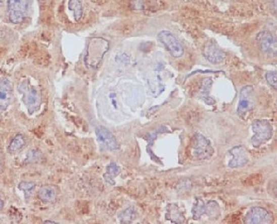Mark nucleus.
Returning a JSON list of instances; mask_svg holds the SVG:
<instances>
[{
    "label": "nucleus",
    "mask_w": 277,
    "mask_h": 224,
    "mask_svg": "<svg viewBox=\"0 0 277 224\" xmlns=\"http://www.w3.org/2000/svg\"><path fill=\"white\" fill-rule=\"evenodd\" d=\"M3 207H4V202H3L2 198H1V196H0V210H2Z\"/></svg>",
    "instance_id": "26"
},
{
    "label": "nucleus",
    "mask_w": 277,
    "mask_h": 224,
    "mask_svg": "<svg viewBox=\"0 0 277 224\" xmlns=\"http://www.w3.org/2000/svg\"><path fill=\"white\" fill-rule=\"evenodd\" d=\"M35 184L33 182L22 181L19 184V189L23 192V195L26 199L32 197V194L35 190Z\"/></svg>",
    "instance_id": "23"
},
{
    "label": "nucleus",
    "mask_w": 277,
    "mask_h": 224,
    "mask_svg": "<svg viewBox=\"0 0 277 224\" xmlns=\"http://www.w3.org/2000/svg\"><path fill=\"white\" fill-rule=\"evenodd\" d=\"M253 131V137L251 138V143L254 148H260L261 145L265 144L272 139L273 129L265 119H256L251 125Z\"/></svg>",
    "instance_id": "3"
},
{
    "label": "nucleus",
    "mask_w": 277,
    "mask_h": 224,
    "mask_svg": "<svg viewBox=\"0 0 277 224\" xmlns=\"http://www.w3.org/2000/svg\"><path fill=\"white\" fill-rule=\"evenodd\" d=\"M18 91L21 93L22 101L29 113L37 112L42 104V96L37 88L29 81L23 80L19 83Z\"/></svg>",
    "instance_id": "2"
},
{
    "label": "nucleus",
    "mask_w": 277,
    "mask_h": 224,
    "mask_svg": "<svg viewBox=\"0 0 277 224\" xmlns=\"http://www.w3.org/2000/svg\"><path fill=\"white\" fill-rule=\"evenodd\" d=\"M272 215L262 207H253L246 214L244 222L247 224L271 223Z\"/></svg>",
    "instance_id": "8"
},
{
    "label": "nucleus",
    "mask_w": 277,
    "mask_h": 224,
    "mask_svg": "<svg viewBox=\"0 0 277 224\" xmlns=\"http://www.w3.org/2000/svg\"><path fill=\"white\" fill-rule=\"evenodd\" d=\"M29 0H8L9 19L13 24H20L26 18Z\"/></svg>",
    "instance_id": "5"
},
{
    "label": "nucleus",
    "mask_w": 277,
    "mask_h": 224,
    "mask_svg": "<svg viewBox=\"0 0 277 224\" xmlns=\"http://www.w3.org/2000/svg\"><path fill=\"white\" fill-rule=\"evenodd\" d=\"M138 212L133 206L128 207L124 209L121 213L118 215V219L120 223H131L133 220L137 219Z\"/></svg>",
    "instance_id": "19"
},
{
    "label": "nucleus",
    "mask_w": 277,
    "mask_h": 224,
    "mask_svg": "<svg viewBox=\"0 0 277 224\" xmlns=\"http://www.w3.org/2000/svg\"><path fill=\"white\" fill-rule=\"evenodd\" d=\"M12 99V84L5 77L0 78V110L5 111L11 105Z\"/></svg>",
    "instance_id": "13"
},
{
    "label": "nucleus",
    "mask_w": 277,
    "mask_h": 224,
    "mask_svg": "<svg viewBox=\"0 0 277 224\" xmlns=\"http://www.w3.org/2000/svg\"><path fill=\"white\" fill-rule=\"evenodd\" d=\"M205 211V203L201 198H196L193 207L192 208V218L194 220H198L203 217Z\"/></svg>",
    "instance_id": "21"
},
{
    "label": "nucleus",
    "mask_w": 277,
    "mask_h": 224,
    "mask_svg": "<svg viewBox=\"0 0 277 224\" xmlns=\"http://www.w3.org/2000/svg\"><path fill=\"white\" fill-rule=\"evenodd\" d=\"M261 52L268 55H276V38L270 32H261L257 35Z\"/></svg>",
    "instance_id": "10"
},
{
    "label": "nucleus",
    "mask_w": 277,
    "mask_h": 224,
    "mask_svg": "<svg viewBox=\"0 0 277 224\" xmlns=\"http://www.w3.org/2000/svg\"><path fill=\"white\" fill-rule=\"evenodd\" d=\"M267 83L272 87V89L276 90V72H267L265 74Z\"/></svg>",
    "instance_id": "24"
},
{
    "label": "nucleus",
    "mask_w": 277,
    "mask_h": 224,
    "mask_svg": "<svg viewBox=\"0 0 277 224\" xmlns=\"http://www.w3.org/2000/svg\"><path fill=\"white\" fill-rule=\"evenodd\" d=\"M59 191L54 186H43L38 191V198L44 203L56 202Z\"/></svg>",
    "instance_id": "15"
},
{
    "label": "nucleus",
    "mask_w": 277,
    "mask_h": 224,
    "mask_svg": "<svg viewBox=\"0 0 277 224\" xmlns=\"http://www.w3.org/2000/svg\"><path fill=\"white\" fill-rule=\"evenodd\" d=\"M109 49V42L103 37H94L88 43L84 63L88 69H96Z\"/></svg>",
    "instance_id": "1"
},
{
    "label": "nucleus",
    "mask_w": 277,
    "mask_h": 224,
    "mask_svg": "<svg viewBox=\"0 0 277 224\" xmlns=\"http://www.w3.org/2000/svg\"><path fill=\"white\" fill-rule=\"evenodd\" d=\"M120 174V168L116 162L109 163L107 167V172L104 175V178L108 185L114 186L116 184L115 178Z\"/></svg>",
    "instance_id": "17"
},
{
    "label": "nucleus",
    "mask_w": 277,
    "mask_h": 224,
    "mask_svg": "<svg viewBox=\"0 0 277 224\" xmlns=\"http://www.w3.org/2000/svg\"><path fill=\"white\" fill-rule=\"evenodd\" d=\"M96 133L98 142L105 149H108V150H117L120 148L116 137L107 128L100 126L96 128Z\"/></svg>",
    "instance_id": "11"
},
{
    "label": "nucleus",
    "mask_w": 277,
    "mask_h": 224,
    "mask_svg": "<svg viewBox=\"0 0 277 224\" xmlns=\"http://www.w3.org/2000/svg\"><path fill=\"white\" fill-rule=\"evenodd\" d=\"M26 144V137L22 133L17 134L15 137L11 139V143L8 147V151L10 154H17L23 149Z\"/></svg>",
    "instance_id": "16"
},
{
    "label": "nucleus",
    "mask_w": 277,
    "mask_h": 224,
    "mask_svg": "<svg viewBox=\"0 0 277 224\" xmlns=\"http://www.w3.org/2000/svg\"><path fill=\"white\" fill-rule=\"evenodd\" d=\"M69 11L73 13V17L76 22H80L82 14H83V9L80 0H69Z\"/></svg>",
    "instance_id": "22"
},
{
    "label": "nucleus",
    "mask_w": 277,
    "mask_h": 224,
    "mask_svg": "<svg viewBox=\"0 0 277 224\" xmlns=\"http://www.w3.org/2000/svg\"><path fill=\"white\" fill-rule=\"evenodd\" d=\"M192 152L196 160H208L213 156L214 149L210 140L197 132L192 137Z\"/></svg>",
    "instance_id": "4"
},
{
    "label": "nucleus",
    "mask_w": 277,
    "mask_h": 224,
    "mask_svg": "<svg viewBox=\"0 0 277 224\" xmlns=\"http://www.w3.org/2000/svg\"><path fill=\"white\" fill-rule=\"evenodd\" d=\"M254 107V90L252 86H245L241 89L240 101L237 112L240 117H244Z\"/></svg>",
    "instance_id": "6"
},
{
    "label": "nucleus",
    "mask_w": 277,
    "mask_h": 224,
    "mask_svg": "<svg viewBox=\"0 0 277 224\" xmlns=\"http://www.w3.org/2000/svg\"><path fill=\"white\" fill-rule=\"evenodd\" d=\"M165 219L170 220L172 223L182 224L186 221V218L178 208V206L174 203L168 204L166 208Z\"/></svg>",
    "instance_id": "14"
},
{
    "label": "nucleus",
    "mask_w": 277,
    "mask_h": 224,
    "mask_svg": "<svg viewBox=\"0 0 277 224\" xmlns=\"http://www.w3.org/2000/svg\"><path fill=\"white\" fill-rule=\"evenodd\" d=\"M212 85H213V81H212V79H211V78H207V79H204V80H203V86H202V89H201V95H200V97H201L203 101H205L206 103H208V104H213V103L215 102L213 98H211V97L209 96Z\"/></svg>",
    "instance_id": "20"
},
{
    "label": "nucleus",
    "mask_w": 277,
    "mask_h": 224,
    "mask_svg": "<svg viewBox=\"0 0 277 224\" xmlns=\"http://www.w3.org/2000/svg\"><path fill=\"white\" fill-rule=\"evenodd\" d=\"M4 162H5V159H4V155L0 151V173L3 171V168H4Z\"/></svg>",
    "instance_id": "25"
},
{
    "label": "nucleus",
    "mask_w": 277,
    "mask_h": 224,
    "mask_svg": "<svg viewBox=\"0 0 277 224\" xmlns=\"http://www.w3.org/2000/svg\"><path fill=\"white\" fill-rule=\"evenodd\" d=\"M228 153L232 156V160L228 162V166L231 169L241 168L248 164L250 158L249 153L245 147L242 145L235 146L228 150Z\"/></svg>",
    "instance_id": "9"
},
{
    "label": "nucleus",
    "mask_w": 277,
    "mask_h": 224,
    "mask_svg": "<svg viewBox=\"0 0 277 224\" xmlns=\"http://www.w3.org/2000/svg\"><path fill=\"white\" fill-rule=\"evenodd\" d=\"M158 39L161 43L165 45L169 53L174 58H180L184 53V48L180 43L177 41L174 34L168 31H162L158 33Z\"/></svg>",
    "instance_id": "7"
},
{
    "label": "nucleus",
    "mask_w": 277,
    "mask_h": 224,
    "mask_svg": "<svg viewBox=\"0 0 277 224\" xmlns=\"http://www.w3.org/2000/svg\"><path fill=\"white\" fill-rule=\"evenodd\" d=\"M204 214L207 215L208 218L212 220H216L221 215V208L218 203L214 200H209L205 204V211Z\"/></svg>",
    "instance_id": "18"
},
{
    "label": "nucleus",
    "mask_w": 277,
    "mask_h": 224,
    "mask_svg": "<svg viewBox=\"0 0 277 224\" xmlns=\"http://www.w3.org/2000/svg\"><path fill=\"white\" fill-rule=\"evenodd\" d=\"M203 54L208 61L213 65L223 63L226 57L224 51L213 42L206 43L203 48Z\"/></svg>",
    "instance_id": "12"
}]
</instances>
